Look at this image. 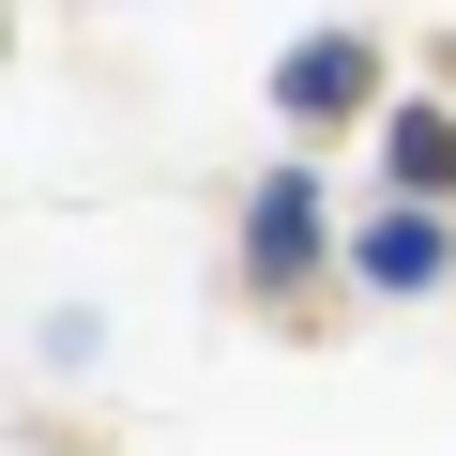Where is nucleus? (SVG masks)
<instances>
[{"instance_id": "nucleus-1", "label": "nucleus", "mask_w": 456, "mask_h": 456, "mask_svg": "<svg viewBox=\"0 0 456 456\" xmlns=\"http://www.w3.org/2000/svg\"><path fill=\"white\" fill-rule=\"evenodd\" d=\"M365 92H380V61H365L350 31H320V46H289V61H274V107H289V122H350Z\"/></svg>"}, {"instance_id": "nucleus-2", "label": "nucleus", "mask_w": 456, "mask_h": 456, "mask_svg": "<svg viewBox=\"0 0 456 456\" xmlns=\"http://www.w3.org/2000/svg\"><path fill=\"white\" fill-rule=\"evenodd\" d=\"M244 259H259V274H305V259H320V198H305V167H289V183H259Z\"/></svg>"}, {"instance_id": "nucleus-3", "label": "nucleus", "mask_w": 456, "mask_h": 456, "mask_svg": "<svg viewBox=\"0 0 456 456\" xmlns=\"http://www.w3.org/2000/svg\"><path fill=\"white\" fill-rule=\"evenodd\" d=\"M380 167H395L411 198H456V107H395V122H380Z\"/></svg>"}, {"instance_id": "nucleus-4", "label": "nucleus", "mask_w": 456, "mask_h": 456, "mask_svg": "<svg viewBox=\"0 0 456 456\" xmlns=\"http://www.w3.org/2000/svg\"><path fill=\"white\" fill-rule=\"evenodd\" d=\"M365 274H380V289H441L456 259H441V228H426V213H395V228H365Z\"/></svg>"}]
</instances>
